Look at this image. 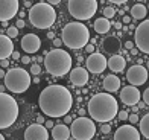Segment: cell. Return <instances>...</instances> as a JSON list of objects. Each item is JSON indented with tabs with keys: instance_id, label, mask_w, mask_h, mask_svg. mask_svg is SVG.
<instances>
[{
	"instance_id": "7bdbcfd3",
	"label": "cell",
	"mask_w": 149,
	"mask_h": 140,
	"mask_svg": "<svg viewBox=\"0 0 149 140\" xmlns=\"http://www.w3.org/2000/svg\"><path fill=\"white\" fill-rule=\"evenodd\" d=\"M47 3H49L50 6H55V5H58V3H61V2H59V0H49Z\"/></svg>"
},
{
	"instance_id": "8992f818",
	"label": "cell",
	"mask_w": 149,
	"mask_h": 140,
	"mask_svg": "<svg viewBox=\"0 0 149 140\" xmlns=\"http://www.w3.org/2000/svg\"><path fill=\"white\" fill-rule=\"evenodd\" d=\"M31 84H32L31 73L22 67L9 69L5 73V88H8L12 93H17V95L24 93L31 87Z\"/></svg>"
},
{
	"instance_id": "11a10c76",
	"label": "cell",
	"mask_w": 149,
	"mask_h": 140,
	"mask_svg": "<svg viewBox=\"0 0 149 140\" xmlns=\"http://www.w3.org/2000/svg\"><path fill=\"white\" fill-rule=\"evenodd\" d=\"M148 9H149V2H148Z\"/></svg>"
},
{
	"instance_id": "8fae6325",
	"label": "cell",
	"mask_w": 149,
	"mask_h": 140,
	"mask_svg": "<svg viewBox=\"0 0 149 140\" xmlns=\"http://www.w3.org/2000/svg\"><path fill=\"white\" fill-rule=\"evenodd\" d=\"M126 79L132 87H139V85H143L148 79V69L143 67L140 64H135L132 67L128 69L126 72Z\"/></svg>"
},
{
	"instance_id": "44dd1931",
	"label": "cell",
	"mask_w": 149,
	"mask_h": 140,
	"mask_svg": "<svg viewBox=\"0 0 149 140\" xmlns=\"http://www.w3.org/2000/svg\"><path fill=\"white\" fill-rule=\"evenodd\" d=\"M107 67L110 69L114 73H119V72H123L126 67V59L122 56V55H113L107 59Z\"/></svg>"
},
{
	"instance_id": "d6986e66",
	"label": "cell",
	"mask_w": 149,
	"mask_h": 140,
	"mask_svg": "<svg viewBox=\"0 0 149 140\" xmlns=\"http://www.w3.org/2000/svg\"><path fill=\"white\" fill-rule=\"evenodd\" d=\"M14 52V43L8 35L0 34V61L3 59H8V56L12 55Z\"/></svg>"
},
{
	"instance_id": "603a6c76",
	"label": "cell",
	"mask_w": 149,
	"mask_h": 140,
	"mask_svg": "<svg viewBox=\"0 0 149 140\" xmlns=\"http://www.w3.org/2000/svg\"><path fill=\"white\" fill-rule=\"evenodd\" d=\"M102 87L105 88L107 93H116L120 88V79L114 75H108V76L104 78Z\"/></svg>"
},
{
	"instance_id": "681fc988",
	"label": "cell",
	"mask_w": 149,
	"mask_h": 140,
	"mask_svg": "<svg viewBox=\"0 0 149 140\" xmlns=\"http://www.w3.org/2000/svg\"><path fill=\"white\" fill-rule=\"evenodd\" d=\"M37 63H44V58L43 56H38L37 58Z\"/></svg>"
},
{
	"instance_id": "277c9868",
	"label": "cell",
	"mask_w": 149,
	"mask_h": 140,
	"mask_svg": "<svg viewBox=\"0 0 149 140\" xmlns=\"http://www.w3.org/2000/svg\"><path fill=\"white\" fill-rule=\"evenodd\" d=\"M63 43L70 49H82L90 41V31L79 22L67 23L63 28Z\"/></svg>"
},
{
	"instance_id": "b9f144b4",
	"label": "cell",
	"mask_w": 149,
	"mask_h": 140,
	"mask_svg": "<svg viewBox=\"0 0 149 140\" xmlns=\"http://www.w3.org/2000/svg\"><path fill=\"white\" fill-rule=\"evenodd\" d=\"M44 122H46V120H44L43 116H38V117H37V123H38V125H43Z\"/></svg>"
},
{
	"instance_id": "db71d44e",
	"label": "cell",
	"mask_w": 149,
	"mask_h": 140,
	"mask_svg": "<svg viewBox=\"0 0 149 140\" xmlns=\"http://www.w3.org/2000/svg\"><path fill=\"white\" fill-rule=\"evenodd\" d=\"M146 67H148V69H149V61H148V64H146Z\"/></svg>"
},
{
	"instance_id": "d6a6232c",
	"label": "cell",
	"mask_w": 149,
	"mask_h": 140,
	"mask_svg": "<svg viewBox=\"0 0 149 140\" xmlns=\"http://www.w3.org/2000/svg\"><path fill=\"white\" fill-rule=\"evenodd\" d=\"M100 131H102L104 134H108V132L111 131V125H107V123H104L102 126H100Z\"/></svg>"
},
{
	"instance_id": "6da1fadb",
	"label": "cell",
	"mask_w": 149,
	"mask_h": 140,
	"mask_svg": "<svg viewBox=\"0 0 149 140\" xmlns=\"http://www.w3.org/2000/svg\"><path fill=\"white\" fill-rule=\"evenodd\" d=\"M38 105L41 111L49 117H63L70 111L73 105V98L69 88L64 85L53 84L46 87L38 98Z\"/></svg>"
},
{
	"instance_id": "c3c4849f",
	"label": "cell",
	"mask_w": 149,
	"mask_h": 140,
	"mask_svg": "<svg viewBox=\"0 0 149 140\" xmlns=\"http://www.w3.org/2000/svg\"><path fill=\"white\" fill-rule=\"evenodd\" d=\"M24 6H26V8H32V2H29V0H28V2H24Z\"/></svg>"
},
{
	"instance_id": "bcb514c9",
	"label": "cell",
	"mask_w": 149,
	"mask_h": 140,
	"mask_svg": "<svg viewBox=\"0 0 149 140\" xmlns=\"http://www.w3.org/2000/svg\"><path fill=\"white\" fill-rule=\"evenodd\" d=\"M8 65H9V61H8V59H3V61H2V67H8Z\"/></svg>"
},
{
	"instance_id": "cb8c5ba5",
	"label": "cell",
	"mask_w": 149,
	"mask_h": 140,
	"mask_svg": "<svg viewBox=\"0 0 149 140\" xmlns=\"http://www.w3.org/2000/svg\"><path fill=\"white\" fill-rule=\"evenodd\" d=\"M131 18H135V20H143L148 14V8L143 5V3H135L132 8H131Z\"/></svg>"
},
{
	"instance_id": "ab89813d",
	"label": "cell",
	"mask_w": 149,
	"mask_h": 140,
	"mask_svg": "<svg viewBox=\"0 0 149 140\" xmlns=\"http://www.w3.org/2000/svg\"><path fill=\"white\" fill-rule=\"evenodd\" d=\"M131 20H132V18H131L130 15H123V23H125V24H130Z\"/></svg>"
},
{
	"instance_id": "f907efd6",
	"label": "cell",
	"mask_w": 149,
	"mask_h": 140,
	"mask_svg": "<svg viewBox=\"0 0 149 140\" xmlns=\"http://www.w3.org/2000/svg\"><path fill=\"white\" fill-rule=\"evenodd\" d=\"M0 78H5V72L2 69H0Z\"/></svg>"
},
{
	"instance_id": "d4e9b609",
	"label": "cell",
	"mask_w": 149,
	"mask_h": 140,
	"mask_svg": "<svg viewBox=\"0 0 149 140\" xmlns=\"http://www.w3.org/2000/svg\"><path fill=\"white\" fill-rule=\"evenodd\" d=\"M110 28H111L110 20H107L104 17L97 18L96 22H94V31H96L97 34H107V32L110 31Z\"/></svg>"
},
{
	"instance_id": "f6af8a7d",
	"label": "cell",
	"mask_w": 149,
	"mask_h": 140,
	"mask_svg": "<svg viewBox=\"0 0 149 140\" xmlns=\"http://www.w3.org/2000/svg\"><path fill=\"white\" fill-rule=\"evenodd\" d=\"M64 122H65V123H72L73 119H72L70 116H65V117H64Z\"/></svg>"
},
{
	"instance_id": "74e56055",
	"label": "cell",
	"mask_w": 149,
	"mask_h": 140,
	"mask_svg": "<svg viewBox=\"0 0 149 140\" xmlns=\"http://www.w3.org/2000/svg\"><path fill=\"white\" fill-rule=\"evenodd\" d=\"M125 47H126L128 50H132V49H134V41H126V43H125Z\"/></svg>"
},
{
	"instance_id": "e0dca14e",
	"label": "cell",
	"mask_w": 149,
	"mask_h": 140,
	"mask_svg": "<svg viewBox=\"0 0 149 140\" xmlns=\"http://www.w3.org/2000/svg\"><path fill=\"white\" fill-rule=\"evenodd\" d=\"M22 49L26 52V53H35L38 52V49L41 47V40H40L38 35L35 34H26L23 38H22Z\"/></svg>"
},
{
	"instance_id": "816d5d0a",
	"label": "cell",
	"mask_w": 149,
	"mask_h": 140,
	"mask_svg": "<svg viewBox=\"0 0 149 140\" xmlns=\"http://www.w3.org/2000/svg\"><path fill=\"white\" fill-rule=\"evenodd\" d=\"M3 90H5V87H3V85H0V93H3Z\"/></svg>"
},
{
	"instance_id": "83f0119b",
	"label": "cell",
	"mask_w": 149,
	"mask_h": 140,
	"mask_svg": "<svg viewBox=\"0 0 149 140\" xmlns=\"http://www.w3.org/2000/svg\"><path fill=\"white\" fill-rule=\"evenodd\" d=\"M6 35H8L11 40L15 38V37L18 35V29L15 28V26H9V28H8V34H6Z\"/></svg>"
},
{
	"instance_id": "30bf717a",
	"label": "cell",
	"mask_w": 149,
	"mask_h": 140,
	"mask_svg": "<svg viewBox=\"0 0 149 140\" xmlns=\"http://www.w3.org/2000/svg\"><path fill=\"white\" fill-rule=\"evenodd\" d=\"M134 46H137V49L143 53H149V20L141 22L134 34Z\"/></svg>"
},
{
	"instance_id": "7402d4cb",
	"label": "cell",
	"mask_w": 149,
	"mask_h": 140,
	"mask_svg": "<svg viewBox=\"0 0 149 140\" xmlns=\"http://www.w3.org/2000/svg\"><path fill=\"white\" fill-rule=\"evenodd\" d=\"M70 128L67 125H63V123H59V125H55L52 128V137L53 140H69L70 139Z\"/></svg>"
},
{
	"instance_id": "ffe728a7",
	"label": "cell",
	"mask_w": 149,
	"mask_h": 140,
	"mask_svg": "<svg viewBox=\"0 0 149 140\" xmlns=\"http://www.w3.org/2000/svg\"><path fill=\"white\" fill-rule=\"evenodd\" d=\"M102 49L104 52L110 53V55H117V52H120L122 49V43L117 37H107L102 41Z\"/></svg>"
},
{
	"instance_id": "2e32d148",
	"label": "cell",
	"mask_w": 149,
	"mask_h": 140,
	"mask_svg": "<svg viewBox=\"0 0 149 140\" xmlns=\"http://www.w3.org/2000/svg\"><path fill=\"white\" fill-rule=\"evenodd\" d=\"M140 98H141V95H140L139 88L132 87V85H126V87H123V90L120 91V101L125 105H130V107L139 104Z\"/></svg>"
},
{
	"instance_id": "1f68e13d",
	"label": "cell",
	"mask_w": 149,
	"mask_h": 140,
	"mask_svg": "<svg viewBox=\"0 0 149 140\" xmlns=\"http://www.w3.org/2000/svg\"><path fill=\"white\" fill-rule=\"evenodd\" d=\"M141 98H143V101L146 102V105H149V87L143 91V95H141Z\"/></svg>"
},
{
	"instance_id": "836d02e7",
	"label": "cell",
	"mask_w": 149,
	"mask_h": 140,
	"mask_svg": "<svg viewBox=\"0 0 149 140\" xmlns=\"http://www.w3.org/2000/svg\"><path fill=\"white\" fill-rule=\"evenodd\" d=\"M61 44H63V40H61V38H55V40H53V46H55V49H59Z\"/></svg>"
},
{
	"instance_id": "3957f363",
	"label": "cell",
	"mask_w": 149,
	"mask_h": 140,
	"mask_svg": "<svg viewBox=\"0 0 149 140\" xmlns=\"http://www.w3.org/2000/svg\"><path fill=\"white\" fill-rule=\"evenodd\" d=\"M43 64L52 76L63 78L72 70V56L63 49H52L46 53Z\"/></svg>"
},
{
	"instance_id": "9a60e30c",
	"label": "cell",
	"mask_w": 149,
	"mask_h": 140,
	"mask_svg": "<svg viewBox=\"0 0 149 140\" xmlns=\"http://www.w3.org/2000/svg\"><path fill=\"white\" fill-rule=\"evenodd\" d=\"M24 140H49V132L44 128V125L33 123L26 128Z\"/></svg>"
},
{
	"instance_id": "7c38bea8",
	"label": "cell",
	"mask_w": 149,
	"mask_h": 140,
	"mask_svg": "<svg viewBox=\"0 0 149 140\" xmlns=\"http://www.w3.org/2000/svg\"><path fill=\"white\" fill-rule=\"evenodd\" d=\"M18 0H0V22H9L18 12Z\"/></svg>"
},
{
	"instance_id": "5b68a950",
	"label": "cell",
	"mask_w": 149,
	"mask_h": 140,
	"mask_svg": "<svg viewBox=\"0 0 149 140\" xmlns=\"http://www.w3.org/2000/svg\"><path fill=\"white\" fill-rule=\"evenodd\" d=\"M29 22L37 29H49L56 22V12L47 2H38L29 9Z\"/></svg>"
},
{
	"instance_id": "484cf974",
	"label": "cell",
	"mask_w": 149,
	"mask_h": 140,
	"mask_svg": "<svg viewBox=\"0 0 149 140\" xmlns=\"http://www.w3.org/2000/svg\"><path fill=\"white\" fill-rule=\"evenodd\" d=\"M140 134H143L146 139H149V113L140 119Z\"/></svg>"
},
{
	"instance_id": "f1b7e54d",
	"label": "cell",
	"mask_w": 149,
	"mask_h": 140,
	"mask_svg": "<svg viewBox=\"0 0 149 140\" xmlns=\"http://www.w3.org/2000/svg\"><path fill=\"white\" fill-rule=\"evenodd\" d=\"M29 73H31L32 76H38L40 73H41V67H40L38 64H32V65H31V72H29Z\"/></svg>"
},
{
	"instance_id": "4fadbf2b",
	"label": "cell",
	"mask_w": 149,
	"mask_h": 140,
	"mask_svg": "<svg viewBox=\"0 0 149 140\" xmlns=\"http://www.w3.org/2000/svg\"><path fill=\"white\" fill-rule=\"evenodd\" d=\"M107 69V58L102 53L94 52L87 58V70L91 73H102Z\"/></svg>"
},
{
	"instance_id": "8d00e7d4",
	"label": "cell",
	"mask_w": 149,
	"mask_h": 140,
	"mask_svg": "<svg viewBox=\"0 0 149 140\" xmlns=\"http://www.w3.org/2000/svg\"><path fill=\"white\" fill-rule=\"evenodd\" d=\"M15 28H17V29H20V28H24V20H23V18L17 20V23H15Z\"/></svg>"
},
{
	"instance_id": "7a4b0ae2",
	"label": "cell",
	"mask_w": 149,
	"mask_h": 140,
	"mask_svg": "<svg viewBox=\"0 0 149 140\" xmlns=\"http://www.w3.org/2000/svg\"><path fill=\"white\" fill-rule=\"evenodd\" d=\"M119 113L117 101L110 93H97L88 102V114L97 122L107 123L113 120Z\"/></svg>"
},
{
	"instance_id": "4316f807",
	"label": "cell",
	"mask_w": 149,
	"mask_h": 140,
	"mask_svg": "<svg viewBox=\"0 0 149 140\" xmlns=\"http://www.w3.org/2000/svg\"><path fill=\"white\" fill-rule=\"evenodd\" d=\"M116 15V8H113V6H105L104 8V18L110 20Z\"/></svg>"
},
{
	"instance_id": "f5cc1de1",
	"label": "cell",
	"mask_w": 149,
	"mask_h": 140,
	"mask_svg": "<svg viewBox=\"0 0 149 140\" xmlns=\"http://www.w3.org/2000/svg\"><path fill=\"white\" fill-rule=\"evenodd\" d=\"M0 140H5V137H3L2 134H0Z\"/></svg>"
},
{
	"instance_id": "4dcf8cb0",
	"label": "cell",
	"mask_w": 149,
	"mask_h": 140,
	"mask_svg": "<svg viewBox=\"0 0 149 140\" xmlns=\"http://www.w3.org/2000/svg\"><path fill=\"white\" fill-rule=\"evenodd\" d=\"M128 116H130V114H128V111H119L117 113V117L120 119V120H126Z\"/></svg>"
},
{
	"instance_id": "52a82bcc",
	"label": "cell",
	"mask_w": 149,
	"mask_h": 140,
	"mask_svg": "<svg viewBox=\"0 0 149 140\" xmlns=\"http://www.w3.org/2000/svg\"><path fill=\"white\" fill-rule=\"evenodd\" d=\"M18 117V104L8 93H0V130H6Z\"/></svg>"
},
{
	"instance_id": "5bb4252c",
	"label": "cell",
	"mask_w": 149,
	"mask_h": 140,
	"mask_svg": "<svg viewBox=\"0 0 149 140\" xmlns=\"http://www.w3.org/2000/svg\"><path fill=\"white\" fill-rule=\"evenodd\" d=\"M114 140H140V131L134 125H122L114 132Z\"/></svg>"
},
{
	"instance_id": "9c48e42d",
	"label": "cell",
	"mask_w": 149,
	"mask_h": 140,
	"mask_svg": "<svg viewBox=\"0 0 149 140\" xmlns=\"http://www.w3.org/2000/svg\"><path fill=\"white\" fill-rule=\"evenodd\" d=\"M70 134L76 140H91V137L96 134V125L91 119L78 117L72 122Z\"/></svg>"
},
{
	"instance_id": "60d3db41",
	"label": "cell",
	"mask_w": 149,
	"mask_h": 140,
	"mask_svg": "<svg viewBox=\"0 0 149 140\" xmlns=\"http://www.w3.org/2000/svg\"><path fill=\"white\" fill-rule=\"evenodd\" d=\"M12 58H14V59H20V58H22V55H20V52H12V55H11Z\"/></svg>"
},
{
	"instance_id": "7dc6e473",
	"label": "cell",
	"mask_w": 149,
	"mask_h": 140,
	"mask_svg": "<svg viewBox=\"0 0 149 140\" xmlns=\"http://www.w3.org/2000/svg\"><path fill=\"white\" fill-rule=\"evenodd\" d=\"M47 38H49V40H55V34H53V32H49V34H47Z\"/></svg>"
},
{
	"instance_id": "ba28073f",
	"label": "cell",
	"mask_w": 149,
	"mask_h": 140,
	"mask_svg": "<svg viewBox=\"0 0 149 140\" xmlns=\"http://www.w3.org/2000/svg\"><path fill=\"white\" fill-rule=\"evenodd\" d=\"M67 9L73 18L81 20V22L90 20L97 11V2L96 0H69Z\"/></svg>"
},
{
	"instance_id": "d590c367",
	"label": "cell",
	"mask_w": 149,
	"mask_h": 140,
	"mask_svg": "<svg viewBox=\"0 0 149 140\" xmlns=\"http://www.w3.org/2000/svg\"><path fill=\"white\" fill-rule=\"evenodd\" d=\"M53 126H55V123H53L52 120H46L44 122V128L46 130H50V128H53Z\"/></svg>"
},
{
	"instance_id": "ee69618b",
	"label": "cell",
	"mask_w": 149,
	"mask_h": 140,
	"mask_svg": "<svg viewBox=\"0 0 149 140\" xmlns=\"http://www.w3.org/2000/svg\"><path fill=\"white\" fill-rule=\"evenodd\" d=\"M111 3H116V5H125L126 2H125V0H113Z\"/></svg>"
},
{
	"instance_id": "f35d334b",
	"label": "cell",
	"mask_w": 149,
	"mask_h": 140,
	"mask_svg": "<svg viewBox=\"0 0 149 140\" xmlns=\"http://www.w3.org/2000/svg\"><path fill=\"white\" fill-rule=\"evenodd\" d=\"M20 59H22V63H23V64H31V58H29V56H26V55L22 56Z\"/></svg>"
},
{
	"instance_id": "f546056e",
	"label": "cell",
	"mask_w": 149,
	"mask_h": 140,
	"mask_svg": "<svg viewBox=\"0 0 149 140\" xmlns=\"http://www.w3.org/2000/svg\"><path fill=\"white\" fill-rule=\"evenodd\" d=\"M128 120L131 122V125H134V123H137V122H139V116L135 114V113H132V114L128 116Z\"/></svg>"
},
{
	"instance_id": "e575fe53",
	"label": "cell",
	"mask_w": 149,
	"mask_h": 140,
	"mask_svg": "<svg viewBox=\"0 0 149 140\" xmlns=\"http://www.w3.org/2000/svg\"><path fill=\"white\" fill-rule=\"evenodd\" d=\"M85 52H88L90 55H91V53H94V44H87L85 46Z\"/></svg>"
},
{
	"instance_id": "ac0fdd59",
	"label": "cell",
	"mask_w": 149,
	"mask_h": 140,
	"mask_svg": "<svg viewBox=\"0 0 149 140\" xmlns=\"http://www.w3.org/2000/svg\"><path fill=\"white\" fill-rule=\"evenodd\" d=\"M70 82L76 87H82L88 82V72L84 67H74L70 70Z\"/></svg>"
}]
</instances>
